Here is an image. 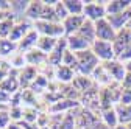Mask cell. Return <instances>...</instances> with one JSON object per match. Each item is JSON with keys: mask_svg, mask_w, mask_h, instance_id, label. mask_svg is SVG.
I'll return each instance as SVG.
<instances>
[{"mask_svg": "<svg viewBox=\"0 0 131 129\" xmlns=\"http://www.w3.org/2000/svg\"><path fill=\"white\" fill-rule=\"evenodd\" d=\"M100 120L109 127V129H114L117 124H119V117H117V112H116V106H106V107H102L100 110Z\"/></svg>", "mask_w": 131, "mask_h": 129, "instance_id": "cell-15", "label": "cell"}, {"mask_svg": "<svg viewBox=\"0 0 131 129\" xmlns=\"http://www.w3.org/2000/svg\"><path fill=\"white\" fill-rule=\"evenodd\" d=\"M67 51V42H66V37L59 39L56 47L53 48V51L48 55V59H47V66L50 67H59L62 64V58H64V53Z\"/></svg>", "mask_w": 131, "mask_h": 129, "instance_id": "cell-9", "label": "cell"}, {"mask_svg": "<svg viewBox=\"0 0 131 129\" xmlns=\"http://www.w3.org/2000/svg\"><path fill=\"white\" fill-rule=\"evenodd\" d=\"M103 67L108 70V73L111 75V78L114 79V83H119L122 84L123 79L126 76V69H125V62L119 61V59H114L109 62H102Z\"/></svg>", "mask_w": 131, "mask_h": 129, "instance_id": "cell-7", "label": "cell"}, {"mask_svg": "<svg viewBox=\"0 0 131 129\" xmlns=\"http://www.w3.org/2000/svg\"><path fill=\"white\" fill-rule=\"evenodd\" d=\"M0 11H11V2L9 0H0Z\"/></svg>", "mask_w": 131, "mask_h": 129, "instance_id": "cell-36", "label": "cell"}, {"mask_svg": "<svg viewBox=\"0 0 131 129\" xmlns=\"http://www.w3.org/2000/svg\"><path fill=\"white\" fill-rule=\"evenodd\" d=\"M95 34L97 41H105V42H114L117 36V31L114 30V27L109 23L108 19H102L95 22Z\"/></svg>", "mask_w": 131, "mask_h": 129, "instance_id": "cell-5", "label": "cell"}, {"mask_svg": "<svg viewBox=\"0 0 131 129\" xmlns=\"http://www.w3.org/2000/svg\"><path fill=\"white\" fill-rule=\"evenodd\" d=\"M33 28H35V23L30 22L28 19L17 20V22H16V25H14V28H13V31H11V36L8 39L13 41V42H16V44H19Z\"/></svg>", "mask_w": 131, "mask_h": 129, "instance_id": "cell-8", "label": "cell"}, {"mask_svg": "<svg viewBox=\"0 0 131 129\" xmlns=\"http://www.w3.org/2000/svg\"><path fill=\"white\" fill-rule=\"evenodd\" d=\"M35 30L39 33V36H47L53 39H62L66 37L64 27L61 22H45V20H38L35 22Z\"/></svg>", "mask_w": 131, "mask_h": 129, "instance_id": "cell-2", "label": "cell"}, {"mask_svg": "<svg viewBox=\"0 0 131 129\" xmlns=\"http://www.w3.org/2000/svg\"><path fill=\"white\" fill-rule=\"evenodd\" d=\"M92 78H94V83L98 84V86H102V87H106V86L114 83V79L111 78L108 70L103 67V64H100V66L95 69V72L92 73Z\"/></svg>", "mask_w": 131, "mask_h": 129, "instance_id": "cell-21", "label": "cell"}, {"mask_svg": "<svg viewBox=\"0 0 131 129\" xmlns=\"http://www.w3.org/2000/svg\"><path fill=\"white\" fill-rule=\"evenodd\" d=\"M77 34H80L81 37H84L91 45L97 41V34H95V22H92V20H84V23H83V27L80 28V31Z\"/></svg>", "mask_w": 131, "mask_h": 129, "instance_id": "cell-23", "label": "cell"}, {"mask_svg": "<svg viewBox=\"0 0 131 129\" xmlns=\"http://www.w3.org/2000/svg\"><path fill=\"white\" fill-rule=\"evenodd\" d=\"M66 42H67V50L73 51V53H80V51H86L91 50V44L81 37L80 34H72V36H66Z\"/></svg>", "mask_w": 131, "mask_h": 129, "instance_id": "cell-11", "label": "cell"}, {"mask_svg": "<svg viewBox=\"0 0 131 129\" xmlns=\"http://www.w3.org/2000/svg\"><path fill=\"white\" fill-rule=\"evenodd\" d=\"M17 53V44L9 39H0V59L14 56Z\"/></svg>", "mask_w": 131, "mask_h": 129, "instance_id": "cell-25", "label": "cell"}, {"mask_svg": "<svg viewBox=\"0 0 131 129\" xmlns=\"http://www.w3.org/2000/svg\"><path fill=\"white\" fill-rule=\"evenodd\" d=\"M114 129H128V126H126V124H117Z\"/></svg>", "mask_w": 131, "mask_h": 129, "instance_id": "cell-39", "label": "cell"}, {"mask_svg": "<svg viewBox=\"0 0 131 129\" xmlns=\"http://www.w3.org/2000/svg\"><path fill=\"white\" fill-rule=\"evenodd\" d=\"M17 78H19V84H20L22 90L30 89V86L35 83V79L38 78V69L31 67V66H27L25 69L17 72Z\"/></svg>", "mask_w": 131, "mask_h": 129, "instance_id": "cell-12", "label": "cell"}, {"mask_svg": "<svg viewBox=\"0 0 131 129\" xmlns=\"http://www.w3.org/2000/svg\"><path fill=\"white\" fill-rule=\"evenodd\" d=\"M0 39H2V37H0Z\"/></svg>", "mask_w": 131, "mask_h": 129, "instance_id": "cell-43", "label": "cell"}, {"mask_svg": "<svg viewBox=\"0 0 131 129\" xmlns=\"http://www.w3.org/2000/svg\"><path fill=\"white\" fill-rule=\"evenodd\" d=\"M112 45H114V50H116V58L119 59L131 47V31L128 28H123V30L117 31V36L114 39Z\"/></svg>", "mask_w": 131, "mask_h": 129, "instance_id": "cell-6", "label": "cell"}, {"mask_svg": "<svg viewBox=\"0 0 131 129\" xmlns=\"http://www.w3.org/2000/svg\"><path fill=\"white\" fill-rule=\"evenodd\" d=\"M38 41H39V33L33 28L30 33L17 44V51L19 53H28L30 50H33V48H36V45H38Z\"/></svg>", "mask_w": 131, "mask_h": 129, "instance_id": "cell-13", "label": "cell"}, {"mask_svg": "<svg viewBox=\"0 0 131 129\" xmlns=\"http://www.w3.org/2000/svg\"><path fill=\"white\" fill-rule=\"evenodd\" d=\"M0 89H2L3 92H6L8 95H14L17 93L19 89H20V84H19V78H17V72H11L9 76H6L2 83H0Z\"/></svg>", "mask_w": 131, "mask_h": 129, "instance_id": "cell-14", "label": "cell"}, {"mask_svg": "<svg viewBox=\"0 0 131 129\" xmlns=\"http://www.w3.org/2000/svg\"><path fill=\"white\" fill-rule=\"evenodd\" d=\"M86 17L84 16H67L62 20V27H64V33L66 36H72L75 33H78L80 28L83 27Z\"/></svg>", "mask_w": 131, "mask_h": 129, "instance_id": "cell-10", "label": "cell"}, {"mask_svg": "<svg viewBox=\"0 0 131 129\" xmlns=\"http://www.w3.org/2000/svg\"><path fill=\"white\" fill-rule=\"evenodd\" d=\"M126 28H128V30L131 31V19H129V22H128V25H126Z\"/></svg>", "mask_w": 131, "mask_h": 129, "instance_id": "cell-40", "label": "cell"}, {"mask_svg": "<svg viewBox=\"0 0 131 129\" xmlns=\"http://www.w3.org/2000/svg\"><path fill=\"white\" fill-rule=\"evenodd\" d=\"M83 16L88 20H92V22H98L102 19H106V5H105V2H95V0L86 2Z\"/></svg>", "mask_w": 131, "mask_h": 129, "instance_id": "cell-4", "label": "cell"}, {"mask_svg": "<svg viewBox=\"0 0 131 129\" xmlns=\"http://www.w3.org/2000/svg\"><path fill=\"white\" fill-rule=\"evenodd\" d=\"M120 103H123V104H131V89H123V87H122Z\"/></svg>", "mask_w": 131, "mask_h": 129, "instance_id": "cell-33", "label": "cell"}, {"mask_svg": "<svg viewBox=\"0 0 131 129\" xmlns=\"http://www.w3.org/2000/svg\"><path fill=\"white\" fill-rule=\"evenodd\" d=\"M6 129H22V127L19 126V123H11V124H9Z\"/></svg>", "mask_w": 131, "mask_h": 129, "instance_id": "cell-37", "label": "cell"}, {"mask_svg": "<svg viewBox=\"0 0 131 129\" xmlns=\"http://www.w3.org/2000/svg\"><path fill=\"white\" fill-rule=\"evenodd\" d=\"M9 101H11V95H8L6 92H3L2 89H0V106L9 104Z\"/></svg>", "mask_w": 131, "mask_h": 129, "instance_id": "cell-34", "label": "cell"}, {"mask_svg": "<svg viewBox=\"0 0 131 129\" xmlns=\"http://www.w3.org/2000/svg\"><path fill=\"white\" fill-rule=\"evenodd\" d=\"M78 109V107H77ZM77 109L64 114L62 120H61V124H59V129H78V123H77Z\"/></svg>", "mask_w": 131, "mask_h": 129, "instance_id": "cell-29", "label": "cell"}, {"mask_svg": "<svg viewBox=\"0 0 131 129\" xmlns=\"http://www.w3.org/2000/svg\"><path fill=\"white\" fill-rule=\"evenodd\" d=\"M91 50L92 53L98 58L100 62H109L117 59L116 58V50H114V45L112 42H105V41H95L91 45Z\"/></svg>", "mask_w": 131, "mask_h": 129, "instance_id": "cell-3", "label": "cell"}, {"mask_svg": "<svg viewBox=\"0 0 131 129\" xmlns=\"http://www.w3.org/2000/svg\"><path fill=\"white\" fill-rule=\"evenodd\" d=\"M53 8H55V14H56L58 22H61V23H62V20H64V19L69 16L67 9H66V6H64V2H62V0H58L56 5H55Z\"/></svg>", "mask_w": 131, "mask_h": 129, "instance_id": "cell-32", "label": "cell"}, {"mask_svg": "<svg viewBox=\"0 0 131 129\" xmlns=\"http://www.w3.org/2000/svg\"><path fill=\"white\" fill-rule=\"evenodd\" d=\"M42 9H44V0H31L28 5V9L25 12V19H28L33 23L41 20Z\"/></svg>", "mask_w": 131, "mask_h": 129, "instance_id": "cell-17", "label": "cell"}, {"mask_svg": "<svg viewBox=\"0 0 131 129\" xmlns=\"http://www.w3.org/2000/svg\"><path fill=\"white\" fill-rule=\"evenodd\" d=\"M125 69H126V73H129V75H131V61L125 62Z\"/></svg>", "mask_w": 131, "mask_h": 129, "instance_id": "cell-38", "label": "cell"}, {"mask_svg": "<svg viewBox=\"0 0 131 129\" xmlns=\"http://www.w3.org/2000/svg\"><path fill=\"white\" fill-rule=\"evenodd\" d=\"M105 5H106V17H108V16H114L129 9L131 0H109V2H105Z\"/></svg>", "mask_w": 131, "mask_h": 129, "instance_id": "cell-19", "label": "cell"}, {"mask_svg": "<svg viewBox=\"0 0 131 129\" xmlns=\"http://www.w3.org/2000/svg\"><path fill=\"white\" fill-rule=\"evenodd\" d=\"M77 55V73L78 75H84V76H92V73L95 72V69L100 66L98 58L92 53V50H86V51H80L75 53Z\"/></svg>", "mask_w": 131, "mask_h": 129, "instance_id": "cell-1", "label": "cell"}, {"mask_svg": "<svg viewBox=\"0 0 131 129\" xmlns=\"http://www.w3.org/2000/svg\"><path fill=\"white\" fill-rule=\"evenodd\" d=\"M109 20V23L114 27V30L116 31H120L123 28H126L129 19H131V8L123 11V12H119V14H114V16H108L106 17Z\"/></svg>", "mask_w": 131, "mask_h": 129, "instance_id": "cell-16", "label": "cell"}, {"mask_svg": "<svg viewBox=\"0 0 131 129\" xmlns=\"http://www.w3.org/2000/svg\"><path fill=\"white\" fill-rule=\"evenodd\" d=\"M77 76V72L70 67H66V66H59L55 69V79L61 84H70L73 83V79Z\"/></svg>", "mask_w": 131, "mask_h": 129, "instance_id": "cell-20", "label": "cell"}, {"mask_svg": "<svg viewBox=\"0 0 131 129\" xmlns=\"http://www.w3.org/2000/svg\"><path fill=\"white\" fill-rule=\"evenodd\" d=\"M16 22H17V20H16V17L13 14L9 16V17L0 20V37H2V39H8L11 36V31H13Z\"/></svg>", "mask_w": 131, "mask_h": 129, "instance_id": "cell-28", "label": "cell"}, {"mask_svg": "<svg viewBox=\"0 0 131 129\" xmlns=\"http://www.w3.org/2000/svg\"><path fill=\"white\" fill-rule=\"evenodd\" d=\"M41 129H52L50 126H45V127H41Z\"/></svg>", "mask_w": 131, "mask_h": 129, "instance_id": "cell-41", "label": "cell"}, {"mask_svg": "<svg viewBox=\"0 0 131 129\" xmlns=\"http://www.w3.org/2000/svg\"><path fill=\"white\" fill-rule=\"evenodd\" d=\"M59 39H53V37H47V36H39V41H38V45L36 48L41 50L42 53H45L47 56L53 51V48L56 47Z\"/></svg>", "mask_w": 131, "mask_h": 129, "instance_id": "cell-26", "label": "cell"}, {"mask_svg": "<svg viewBox=\"0 0 131 129\" xmlns=\"http://www.w3.org/2000/svg\"><path fill=\"white\" fill-rule=\"evenodd\" d=\"M88 129H109V127H108V126H106V124H105V123L100 120V118H98V120H97L94 124H91Z\"/></svg>", "mask_w": 131, "mask_h": 129, "instance_id": "cell-35", "label": "cell"}, {"mask_svg": "<svg viewBox=\"0 0 131 129\" xmlns=\"http://www.w3.org/2000/svg\"><path fill=\"white\" fill-rule=\"evenodd\" d=\"M30 2L28 0H11V12L14 17H19V16L25 14L28 9Z\"/></svg>", "mask_w": 131, "mask_h": 129, "instance_id": "cell-30", "label": "cell"}, {"mask_svg": "<svg viewBox=\"0 0 131 129\" xmlns=\"http://www.w3.org/2000/svg\"><path fill=\"white\" fill-rule=\"evenodd\" d=\"M25 59H27V64L31 67H39V66H47V59L48 56L45 53H42L38 48H33L28 53H25Z\"/></svg>", "mask_w": 131, "mask_h": 129, "instance_id": "cell-18", "label": "cell"}, {"mask_svg": "<svg viewBox=\"0 0 131 129\" xmlns=\"http://www.w3.org/2000/svg\"><path fill=\"white\" fill-rule=\"evenodd\" d=\"M62 2L69 16H83L84 5H86L84 0H62Z\"/></svg>", "mask_w": 131, "mask_h": 129, "instance_id": "cell-24", "label": "cell"}, {"mask_svg": "<svg viewBox=\"0 0 131 129\" xmlns=\"http://www.w3.org/2000/svg\"><path fill=\"white\" fill-rule=\"evenodd\" d=\"M116 112H117V117H119V124H129L131 123V104L117 103Z\"/></svg>", "mask_w": 131, "mask_h": 129, "instance_id": "cell-27", "label": "cell"}, {"mask_svg": "<svg viewBox=\"0 0 131 129\" xmlns=\"http://www.w3.org/2000/svg\"><path fill=\"white\" fill-rule=\"evenodd\" d=\"M72 86H73L80 93H84V92L94 89L95 83H94L92 76H84V75H78V73H77V76H75V79H73Z\"/></svg>", "mask_w": 131, "mask_h": 129, "instance_id": "cell-22", "label": "cell"}, {"mask_svg": "<svg viewBox=\"0 0 131 129\" xmlns=\"http://www.w3.org/2000/svg\"><path fill=\"white\" fill-rule=\"evenodd\" d=\"M61 66H66V67H70V69H73L75 72H77V55L73 53V51H70V50H67L64 53V58H62V64Z\"/></svg>", "mask_w": 131, "mask_h": 129, "instance_id": "cell-31", "label": "cell"}, {"mask_svg": "<svg viewBox=\"0 0 131 129\" xmlns=\"http://www.w3.org/2000/svg\"><path fill=\"white\" fill-rule=\"evenodd\" d=\"M126 126H128V129H131V123H129V124H126Z\"/></svg>", "mask_w": 131, "mask_h": 129, "instance_id": "cell-42", "label": "cell"}]
</instances>
